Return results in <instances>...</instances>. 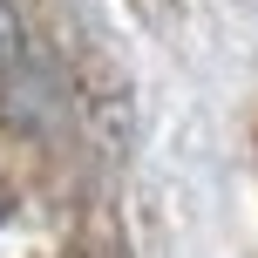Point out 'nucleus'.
<instances>
[{
    "instance_id": "1",
    "label": "nucleus",
    "mask_w": 258,
    "mask_h": 258,
    "mask_svg": "<svg viewBox=\"0 0 258 258\" xmlns=\"http://www.w3.org/2000/svg\"><path fill=\"white\" fill-rule=\"evenodd\" d=\"M21 48H27V41H21V14H14L7 0H0V75H7V68L21 61Z\"/></svg>"
}]
</instances>
